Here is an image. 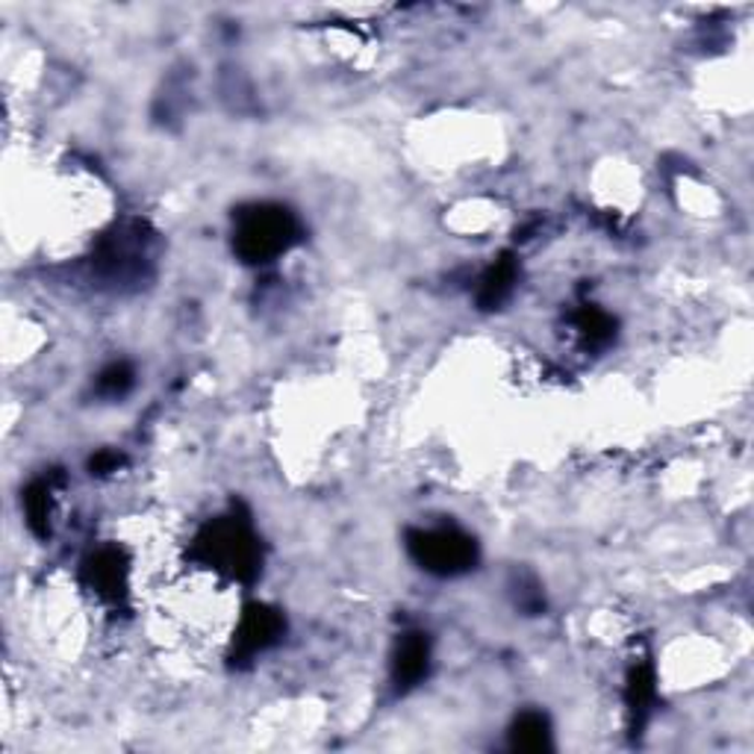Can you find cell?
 Instances as JSON below:
<instances>
[{"label": "cell", "instance_id": "277c9868", "mask_svg": "<svg viewBox=\"0 0 754 754\" xmlns=\"http://www.w3.org/2000/svg\"><path fill=\"white\" fill-rule=\"evenodd\" d=\"M283 616L274 607H265V604H251L242 613L239 619V628H236L233 637V654L239 660H251L256 654H263L281 642L283 637Z\"/></svg>", "mask_w": 754, "mask_h": 754}, {"label": "cell", "instance_id": "6da1fadb", "mask_svg": "<svg viewBox=\"0 0 754 754\" xmlns=\"http://www.w3.org/2000/svg\"><path fill=\"white\" fill-rule=\"evenodd\" d=\"M301 225L281 204H251L236 213L233 251L248 265H265L298 245Z\"/></svg>", "mask_w": 754, "mask_h": 754}, {"label": "cell", "instance_id": "3957f363", "mask_svg": "<svg viewBox=\"0 0 754 754\" xmlns=\"http://www.w3.org/2000/svg\"><path fill=\"white\" fill-rule=\"evenodd\" d=\"M407 551L424 572L439 578L466 575L478 563V546L460 528H427L407 534Z\"/></svg>", "mask_w": 754, "mask_h": 754}, {"label": "cell", "instance_id": "7c38bea8", "mask_svg": "<svg viewBox=\"0 0 754 754\" xmlns=\"http://www.w3.org/2000/svg\"><path fill=\"white\" fill-rule=\"evenodd\" d=\"M133 368L127 363H113L98 375V392L104 398H124L133 389Z\"/></svg>", "mask_w": 754, "mask_h": 754}, {"label": "cell", "instance_id": "8fae6325", "mask_svg": "<svg viewBox=\"0 0 754 754\" xmlns=\"http://www.w3.org/2000/svg\"><path fill=\"white\" fill-rule=\"evenodd\" d=\"M651 701H654V670L649 663H640L628 675V707L633 717L642 719L651 710Z\"/></svg>", "mask_w": 754, "mask_h": 754}, {"label": "cell", "instance_id": "30bf717a", "mask_svg": "<svg viewBox=\"0 0 754 754\" xmlns=\"http://www.w3.org/2000/svg\"><path fill=\"white\" fill-rule=\"evenodd\" d=\"M575 328H578V333L590 342V345L602 349V345H607V342L613 340V333H616V321H613L604 310L593 307V304H586V307H581V310L575 312Z\"/></svg>", "mask_w": 754, "mask_h": 754}, {"label": "cell", "instance_id": "5b68a950", "mask_svg": "<svg viewBox=\"0 0 754 754\" xmlns=\"http://www.w3.org/2000/svg\"><path fill=\"white\" fill-rule=\"evenodd\" d=\"M431 670V642L424 633H404L398 642L396 658H392V684L396 689L407 693L415 684H422Z\"/></svg>", "mask_w": 754, "mask_h": 754}, {"label": "cell", "instance_id": "8992f818", "mask_svg": "<svg viewBox=\"0 0 754 754\" xmlns=\"http://www.w3.org/2000/svg\"><path fill=\"white\" fill-rule=\"evenodd\" d=\"M85 581L104 602H118L127 593V563L115 548H104L89 557L85 563Z\"/></svg>", "mask_w": 754, "mask_h": 754}, {"label": "cell", "instance_id": "7a4b0ae2", "mask_svg": "<svg viewBox=\"0 0 754 754\" xmlns=\"http://www.w3.org/2000/svg\"><path fill=\"white\" fill-rule=\"evenodd\" d=\"M195 555L239 581H254L260 572V542L248 518L242 516H221L209 522L195 539Z\"/></svg>", "mask_w": 754, "mask_h": 754}, {"label": "cell", "instance_id": "9c48e42d", "mask_svg": "<svg viewBox=\"0 0 754 754\" xmlns=\"http://www.w3.org/2000/svg\"><path fill=\"white\" fill-rule=\"evenodd\" d=\"M510 745L518 752H546L551 749V728L542 713H522L510 728Z\"/></svg>", "mask_w": 754, "mask_h": 754}, {"label": "cell", "instance_id": "4fadbf2b", "mask_svg": "<svg viewBox=\"0 0 754 754\" xmlns=\"http://www.w3.org/2000/svg\"><path fill=\"white\" fill-rule=\"evenodd\" d=\"M122 462L124 457L118 452H101L94 454L92 462H89V469H92V475H110V471H118Z\"/></svg>", "mask_w": 754, "mask_h": 754}, {"label": "cell", "instance_id": "52a82bcc", "mask_svg": "<svg viewBox=\"0 0 754 754\" xmlns=\"http://www.w3.org/2000/svg\"><path fill=\"white\" fill-rule=\"evenodd\" d=\"M518 265L510 254H504L499 263L492 265L490 272L481 277V286H478V304L483 310H495L501 304L507 301L513 295V286H516Z\"/></svg>", "mask_w": 754, "mask_h": 754}, {"label": "cell", "instance_id": "ba28073f", "mask_svg": "<svg viewBox=\"0 0 754 754\" xmlns=\"http://www.w3.org/2000/svg\"><path fill=\"white\" fill-rule=\"evenodd\" d=\"M50 510H54V483L50 478H38L24 490V516L36 537L50 534Z\"/></svg>", "mask_w": 754, "mask_h": 754}]
</instances>
